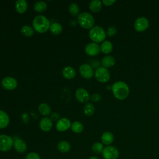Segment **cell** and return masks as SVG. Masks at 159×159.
<instances>
[{"instance_id": "obj_34", "label": "cell", "mask_w": 159, "mask_h": 159, "mask_svg": "<svg viewBox=\"0 0 159 159\" xmlns=\"http://www.w3.org/2000/svg\"><path fill=\"white\" fill-rule=\"evenodd\" d=\"M25 159H40V157L37 153L30 152L26 155Z\"/></svg>"}, {"instance_id": "obj_36", "label": "cell", "mask_w": 159, "mask_h": 159, "mask_svg": "<svg viewBox=\"0 0 159 159\" xmlns=\"http://www.w3.org/2000/svg\"><path fill=\"white\" fill-rule=\"evenodd\" d=\"M59 119H60V115L58 113H57V112L52 113V114L51 115V120H52L57 121V120H58Z\"/></svg>"}, {"instance_id": "obj_25", "label": "cell", "mask_w": 159, "mask_h": 159, "mask_svg": "<svg viewBox=\"0 0 159 159\" xmlns=\"http://www.w3.org/2000/svg\"><path fill=\"white\" fill-rule=\"evenodd\" d=\"M39 112L43 116H48L51 114V108L47 103H42L38 107Z\"/></svg>"}, {"instance_id": "obj_18", "label": "cell", "mask_w": 159, "mask_h": 159, "mask_svg": "<svg viewBox=\"0 0 159 159\" xmlns=\"http://www.w3.org/2000/svg\"><path fill=\"white\" fill-rule=\"evenodd\" d=\"M62 75L65 79L71 80L75 76L76 71L73 67L66 66L62 70Z\"/></svg>"}, {"instance_id": "obj_8", "label": "cell", "mask_w": 159, "mask_h": 159, "mask_svg": "<svg viewBox=\"0 0 159 159\" xmlns=\"http://www.w3.org/2000/svg\"><path fill=\"white\" fill-rule=\"evenodd\" d=\"M149 27V21L145 17H140L137 18L134 24V29L138 32L145 31Z\"/></svg>"}, {"instance_id": "obj_6", "label": "cell", "mask_w": 159, "mask_h": 159, "mask_svg": "<svg viewBox=\"0 0 159 159\" xmlns=\"http://www.w3.org/2000/svg\"><path fill=\"white\" fill-rule=\"evenodd\" d=\"M14 144V139L6 134L0 135V151L8 152L9 151Z\"/></svg>"}, {"instance_id": "obj_1", "label": "cell", "mask_w": 159, "mask_h": 159, "mask_svg": "<svg viewBox=\"0 0 159 159\" xmlns=\"http://www.w3.org/2000/svg\"><path fill=\"white\" fill-rule=\"evenodd\" d=\"M113 96L119 100H124L129 95L130 89L128 84L122 81L115 82L111 86Z\"/></svg>"}, {"instance_id": "obj_15", "label": "cell", "mask_w": 159, "mask_h": 159, "mask_svg": "<svg viewBox=\"0 0 159 159\" xmlns=\"http://www.w3.org/2000/svg\"><path fill=\"white\" fill-rule=\"evenodd\" d=\"M53 126L52 120L48 117L42 118L39 122V127L42 131L48 132L50 131Z\"/></svg>"}, {"instance_id": "obj_28", "label": "cell", "mask_w": 159, "mask_h": 159, "mask_svg": "<svg viewBox=\"0 0 159 159\" xmlns=\"http://www.w3.org/2000/svg\"><path fill=\"white\" fill-rule=\"evenodd\" d=\"M22 34L25 37H32L34 33V29L29 25H25L20 29Z\"/></svg>"}, {"instance_id": "obj_35", "label": "cell", "mask_w": 159, "mask_h": 159, "mask_svg": "<svg viewBox=\"0 0 159 159\" xmlns=\"http://www.w3.org/2000/svg\"><path fill=\"white\" fill-rule=\"evenodd\" d=\"M116 2L115 0H102V3L106 6H111Z\"/></svg>"}, {"instance_id": "obj_20", "label": "cell", "mask_w": 159, "mask_h": 159, "mask_svg": "<svg viewBox=\"0 0 159 159\" xmlns=\"http://www.w3.org/2000/svg\"><path fill=\"white\" fill-rule=\"evenodd\" d=\"M9 123V117L6 112L0 110V129L6 128Z\"/></svg>"}, {"instance_id": "obj_29", "label": "cell", "mask_w": 159, "mask_h": 159, "mask_svg": "<svg viewBox=\"0 0 159 159\" xmlns=\"http://www.w3.org/2000/svg\"><path fill=\"white\" fill-rule=\"evenodd\" d=\"M71 129L73 132L79 134L83 130V125L79 121H75L71 124Z\"/></svg>"}, {"instance_id": "obj_9", "label": "cell", "mask_w": 159, "mask_h": 159, "mask_svg": "<svg viewBox=\"0 0 159 159\" xmlns=\"http://www.w3.org/2000/svg\"><path fill=\"white\" fill-rule=\"evenodd\" d=\"M79 72L83 78L87 80L91 78L94 75L92 66L87 63L82 64L80 66Z\"/></svg>"}, {"instance_id": "obj_31", "label": "cell", "mask_w": 159, "mask_h": 159, "mask_svg": "<svg viewBox=\"0 0 159 159\" xmlns=\"http://www.w3.org/2000/svg\"><path fill=\"white\" fill-rule=\"evenodd\" d=\"M104 145L101 142H95L93 143L91 147V150L94 153H101L104 150Z\"/></svg>"}, {"instance_id": "obj_14", "label": "cell", "mask_w": 159, "mask_h": 159, "mask_svg": "<svg viewBox=\"0 0 159 159\" xmlns=\"http://www.w3.org/2000/svg\"><path fill=\"white\" fill-rule=\"evenodd\" d=\"M13 147L16 152L20 153L25 152L27 149V145L25 142L19 138L16 139L14 140Z\"/></svg>"}, {"instance_id": "obj_27", "label": "cell", "mask_w": 159, "mask_h": 159, "mask_svg": "<svg viewBox=\"0 0 159 159\" xmlns=\"http://www.w3.org/2000/svg\"><path fill=\"white\" fill-rule=\"evenodd\" d=\"M47 5L46 2L43 1H39L36 2L34 6V10L38 12H44L47 9Z\"/></svg>"}, {"instance_id": "obj_17", "label": "cell", "mask_w": 159, "mask_h": 159, "mask_svg": "<svg viewBox=\"0 0 159 159\" xmlns=\"http://www.w3.org/2000/svg\"><path fill=\"white\" fill-rule=\"evenodd\" d=\"M116 63V59L111 55H106L102 58L101 64L102 66L106 68H111Z\"/></svg>"}, {"instance_id": "obj_13", "label": "cell", "mask_w": 159, "mask_h": 159, "mask_svg": "<svg viewBox=\"0 0 159 159\" xmlns=\"http://www.w3.org/2000/svg\"><path fill=\"white\" fill-rule=\"evenodd\" d=\"M71 126L70 120L65 117L60 119L56 124V129L59 132H64L69 129Z\"/></svg>"}, {"instance_id": "obj_33", "label": "cell", "mask_w": 159, "mask_h": 159, "mask_svg": "<svg viewBox=\"0 0 159 159\" xmlns=\"http://www.w3.org/2000/svg\"><path fill=\"white\" fill-rule=\"evenodd\" d=\"M90 99L94 102H98L99 101H101L102 99V97L101 96L98 94V93H94L93 94H92L91 96H90Z\"/></svg>"}, {"instance_id": "obj_37", "label": "cell", "mask_w": 159, "mask_h": 159, "mask_svg": "<svg viewBox=\"0 0 159 159\" xmlns=\"http://www.w3.org/2000/svg\"><path fill=\"white\" fill-rule=\"evenodd\" d=\"M22 120L24 121V123L27 124L29 122V116L27 115V113H24L22 116Z\"/></svg>"}, {"instance_id": "obj_3", "label": "cell", "mask_w": 159, "mask_h": 159, "mask_svg": "<svg viewBox=\"0 0 159 159\" xmlns=\"http://www.w3.org/2000/svg\"><path fill=\"white\" fill-rule=\"evenodd\" d=\"M89 37L94 43L103 42L106 37V32L102 27L96 25L89 30Z\"/></svg>"}, {"instance_id": "obj_5", "label": "cell", "mask_w": 159, "mask_h": 159, "mask_svg": "<svg viewBox=\"0 0 159 159\" xmlns=\"http://www.w3.org/2000/svg\"><path fill=\"white\" fill-rule=\"evenodd\" d=\"M94 76L98 81L105 83L109 81L111 78V73L107 68L100 66L94 72Z\"/></svg>"}, {"instance_id": "obj_22", "label": "cell", "mask_w": 159, "mask_h": 159, "mask_svg": "<svg viewBox=\"0 0 159 159\" xmlns=\"http://www.w3.org/2000/svg\"><path fill=\"white\" fill-rule=\"evenodd\" d=\"M89 8L93 12H98L102 8V2L99 0H93L89 3Z\"/></svg>"}, {"instance_id": "obj_16", "label": "cell", "mask_w": 159, "mask_h": 159, "mask_svg": "<svg viewBox=\"0 0 159 159\" xmlns=\"http://www.w3.org/2000/svg\"><path fill=\"white\" fill-rule=\"evenodd\" d=\"M114 139V137L113 134L109 131H106L103 132L101 137L102 143L107 146L110 145L113 142Z\"/></svg>"}, {"instance_id": "obj_7", "label": "cell", "mask_w": 159, "mask_h": 159, "mask_svg": "<svg viewBox=\"0 0 159 159\" xmlns=\"http://www.w3.org/2000/svg\"><path fill=\"white\" fill-rule=\"evenodd\" d=\"M102 154L104 159H117L119 152L116 147L108 145L104 148Z\"/></svg>"}, {"instance_id": "obj_10", "label": "cell", "mask_w": 159, "mask_h": 159, "mask_svg": "<svg viewBox=\"0 0 159 159\" xmlns=\"http://www.w3.org/2000/svg\"><path fill=\"white\" fill-rule=\"evenodd\" d=\"M1 85L5 89L11 91L16 88L17 86V81L15 78L7 76L2 80Z\"/></svg>"}, {"instance_id": "obj_23", "label": "cell", "mask_w": 159, "mask_h": 159, "mask_svg": "<svg viewBox=\"0 0 159 159\" xmlns=\"http://www.w3.org/2000/svg\"><path fill=\"white\" fill-rule=\"evenodd\" d=\"M57 148L60 152L67 153L70 150L71 145L66 140H61L58 143Z\"/></svg>"}, {"instance_id": "obj_24", "label": "cell", "mask_w": 159, "mask_h": 159, "mask_svg": "<svg viewBox=\"0 0 159 159\" xmlns=\"http://www.w3.org/2000/svg\"><path fill=\"white\" fill-rule=\"evenodd\" d=\"M49 29L50 32L53 35H59L63 30L61 25L58 22H53L50 24Z\"/></svg>"}, {"instance_id": "obj_38", "label": "cell", "mask_w": 159, "mask_h": 159, "mask_svg": "<svg viewBox=\"0 0 159 159\" xmlns=\"http://www.w3.org/2000/svg\"><path fill=\"white\" fill-rule=\"evenodd\" d=\"M89 159H99V158H98V157H96V156H92V157H91Z\"/></svg>"}, {"instance_id": "obj_4", "label": "cell", "mask_w": 159, "mask_h": 159, "mask_svg": "<svg viewBox=\"0 0 159 159\" xmlns=\"http://www.w3.org/2000/svg\"><path fill=\"white\" fill-rule=\"evenodd\" d=\"M78 22L79 25L84 29H91L95 22L93 16L88 12H82L78 16Z\"/></svg>"}, {"instance_id": "obj_2", "label": "cell", "mask_w": 159, "mask_h": 159, "mask_svg": "<svg viewBox=\"0 0 159 159\" xmlns=\"http://www.w3.org/2000/svg\"><path fill=\"white\" fill-rule=\"evenodd\" d=\"M33 29L39 33L46 32L50 28V24L48 19L44 16L39 15L36 16L32 22Z\"/></svg>"}, {"instance_id": "obj_11", "label": "cell", "mask_w": 159, "mask_h": 159, "mask_svg": "<svg viewBox=\"0 0 159 159\" xmlns=\"http://www.w3.org/2000/svg\"><path fill=\"white\" fill-rule=\"evenodd\" d=\"M75 98L80 102L86 103L90 99L89 93L84 88H80L75 91Z\"/></svg>"}, {"instance_id": "obj_21", "label": "cell", "mask_w": 159, "mask_h": 159, "mask_svg": "<svg viewBox=\"0 0 159 159\" xmlns=\"http://www.w3.org/2000/svg\"><path fill=\"white\" fill-rule=\"evenodd\" d=\"M101 51L104 54L110 53L113 50V45L112 43L108 40H104L102 42L101 46Z\"/></svg>"}, {"instance_id": "obj_32", "label": "cell", "mask_w": 159, "mask_h": 159, "mask_svg": "<svg viewBox=\"0 0 159 159\" xmlns=\"http://www.w3.org/2000/svg\"><path fill=\"white\" fill-rule=\"evenodd\" d=\"M116 33H117V28L113 25L109 27L106 30V35L109 37H112L115 35Z\"/></svg>"}, {"instance_id": "obj_30", "label": "cell", "mask_w": 159, "mask_h": 159, "mask_svg": "<svg viewBox=\"0 0 159 159\" xmlns=\"http://www.w3.org/2000/svg\"><path fill=\"white\" fill-rule=\"evenodd\" d=\"M69 12L72 16H77L80 12V7L76 3H71L68 7Z\"/></svg>"}, {"instance_id": "obj_19", "label": "cell", "mask_w": 159, "mask_h": 159, "mask_svg": "<svg viewBox=\"0 0 159 159\" xmlns=\"http://www.w3.org/2000/svg\"><path fill=\"white\" fill-rule=\"evenodd\" d=\"M15 8L19 14H22L27 11V3L25 0H18L16 2Z\"/></svg>"}, {"instance_id": "obj_26", "label": "cell", "mask_w": 159, "mask_h": 159, "mask_svg": "<svg viewBox=\"0 0 159 159\" xmlns=\"http://www.w3.org/2000/svg\"><path fill=\"white\" fill-rule=\"evenodd\" d=\"M95 112V107L91 103H86L83 108V112L86 116H91L94 114Z\"/></svg>"}, {"instance_id": "obj_12", "label": "cell", "mask_w": 159, "mask_h": 159, "mask_svg": "<svg viewBox=\"0 0 159 159\" xmlns=\"http://www.w3.org/2000/svg\"><path fill=\"white\" fill-rule=\"evenodd\" d=\"M84 50L87 55L89 56H96L100 53L101 48L97 43L91 42L86 45Z\"/></svg>"}]
</instances>
